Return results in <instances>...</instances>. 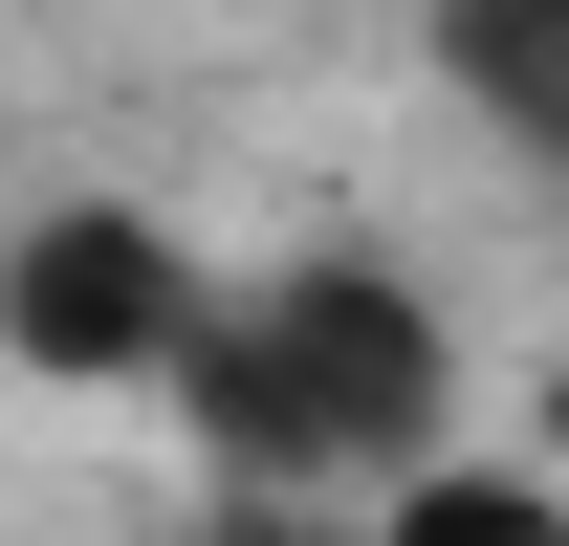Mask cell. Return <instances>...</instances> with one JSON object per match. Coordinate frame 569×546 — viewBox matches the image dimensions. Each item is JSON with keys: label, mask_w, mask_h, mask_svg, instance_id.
Wrapping results in <instances>:
<instances>
[{"label": "cell", "mask_w": 569, "mask_h": 546, "mask_svg": "<svg viewBox=\"0 0 569 546\" xmlns=\"http://www.w3.org/2000/svg\"><path fill=\"white\" fill-rule=\"evenodd\" d=\"M176 546H284V525H176Z\"/></svg>", "instance_id": "8992f818"}, {"label": "cell", "mask_w": 569, "mask_h": 546, "mask_svg": "<svg viewBox=\"0 0 569 546\" xmlns=\"http://www.w3.org/2000/svg\"><path fill=\"white\" fill-rule=\"evenodd\" d=\"M219 328V241H176L153 198H22L0 219V372L22 394H176Z\"/></svg>", "instance_id": "7a4b0ae2"}, {"label": "cell", "mask_w": 569, "mask_h": 546, "mask_svg": "<svg viewBox=\"0 0 569 546\" xmlns=\"http://www.w3.org/2000/svg\"><path fill=\"white\" fill-rule=\"evenodd\" d=\"M526 459L569 481V350H548V372H526Z\"/></svg>", "instance_id": "5b68a950"}, {"label": "cell", "mask_w": 569, "mask_h": 546, "mask_svg": "<svg viewBox=\"0 0 569 546\" xmlns=\"http://www.w3.org/2000/svg\"><path fill=\"white\" fill-rule=\"evenodd\" d=\"M417 44H438V88L569 198V0H417Z\"/></svg>", "instance_id": "3957f363"}, {"label": "cell", "mask_w": 569, "mask_h": 546, "mask_svg": "<svg viewBox=\"0 0 569 546\" xmlns=\"http://www.w3.org/2000/svg\"><path fill=\"white\" fill-rule=\"evenodd\" d=\"M351 546H569V481L526 459V437H460V459L372 481V503H351Z\"/></svg>", "instance_id": "277c9868"}, {"label": "cell", "mask_w": 569, "mask_h": 546, "mask_svg": "<svg viewBox=\"0 0 569 546\" xmlns=\"http://www.w3.org/2000/svg\"><path fill=\"white\" fill-rule=\"evenodd\" d=\"M176 437L241 525H351L372 481L460 459V306L372 241H284V263H219V328L176 372Z\"/></svg>", "instance_id": "6da1fadb"}]
</instances>
